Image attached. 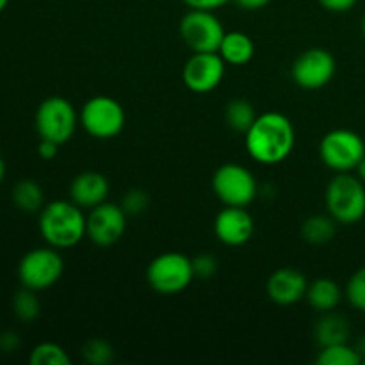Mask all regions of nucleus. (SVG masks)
I'll list each match as a JSON object with an SVG mask.
<instances>
[{
  "label": "nucleus",
  "mask_w": 365,
  "mask_h": 365,
  "mask_svg": "<svg viewBox=\"0 0 365 365\" xmlns=\"http://www.w3.org/2000/svg\"><path fill=\"white\" fill-rule=\"evenodd\" d=\"M245 143L246 152L255 163L273 166L291 155L296 132L285 114L269 110L257 116L255 123L246 132Z\"/></svg>",
  "instance_id": "f257e3e1"
},
{
  "label": "nucleus",
  "mask_w": 365,
  "mask_h": 365,
  "mask_svg": "<svg viewBox=\"0 0 365 365\" xmlns=\"http://www.w3.org/2000/svg\"><path fill=\"white\" fill-rule=\"evenodd\" d=\"M86 225L88 216L73 202L56 200L39 210V232L52 248L66 250L77 246L86 237Z\"/></svg>",
  "instance_id": "f03ea898"
},
{
  "label": "nucleus",
  "mask_w": 365,
  "mask_h": 365,
  "mask_svg": "<svg viewBox=\"0 0 365 365\" xmlns=\"http://www.w3.org/2000/svg\"><path fill=\"white\" fill-rule=\"evenodd\" d=\"M327 207L337 223H359L365 216V184L351 173H337L327 187Z\"/></svg>",
  "instance_id": "7ed1b4c3"
},
{
  "label": "nucleus",
  "mask_w": 365,
  "mask_h": 365,
  "mask_svg": "<svg viewBox=\"0 0 365 365\" xmlns=\"http://www.w3.org/2000/svg\"><path fill=\"white\" fill-rule=\"evenodd\" d=\"M146 280H148L150 287L159 294H178V292L185 291L195 280L192 259L178 252L160 253L148 264Z\"/></svg>",
  "instance_id": "20e7f679"
},
{
  "label": "nucleus",
  "mask_w": 365,
  "mask_h": 365,
  "mask_svg": "<svg viewBox=\"0 0 365 365\" xmlns=\"http://www.w3.org/2000/svg\"><path fill=\"white\" fill-rule=\"evenodd\" d=\"M319 157L335 173H351L365 157L362 135L348 128H335L321 139Z\"/></svg>",
  "instance_id": "39448f33"
},
{
  "label": "nucleus",
  "mask_w": 365,
  "mask_h": 365,
  "mask_svg": "<svg viewBox=\"0 0 365 365\" xmlns=\"http://www.w3.org/2000/svg\"><path fill=\"white\" fill-rule=\"evenodd\" d=\"M78 120L93 138L113 139L125 128L127 114L118 100L107 95H96L84 103Z\"/></svg>",
  "instance_id": "423d86ee"
},
{
  "label": "nucleus",
  "mask_w": 365,
  "mask_h": 365,
  "mask_svg": "<svg viewBox=\"0 0 365 365\" xmlns=\"http://www.w3.org/2000/svg\"><path fill=\"white\" fill-rule=\"evenodd\" d=\"M75 107L63 96H50L39 103L36 110V130L39 138L64 145L70 141L78 125Z\"/></svg>",
  "instance_id": "0eeeda50"
},
{
  "label": "nucleus",
  "mask_w": 365,
  "mask_h": 365,
  "mask_svg": "<svg viewBox=\"0 0 365 365\" xmlns=\"http://www.w3.org/2000/svg\"><path fill=\"white\" fill-rule=\"evenodd\" d=\"M64 271L63 257L57 248H36L25 253L18 264L21 285L32 291H45L61 280Z\"/></svg>",
  "instance_id": "6e6552de"
},
{
  "label": "nucleus",
  "mask_w": 365,
  "mask_h": 365,
  "mask_svg": "<svg viewBox=\"0 0 365 365\" xmlns=\"http://www.w3.org/2000/svg\"><path fill=\"white\" fill-rule=\"evenodd\" d=\"M212 189L227 207H248L257 198V180L250 170L235 163L223 164L212 177Z\"/></svg>",
  "instance_id": "1a4fd4ad"
},
{
  "label": "nucleus",
  "mask_w": 365,
  "mask_h": 365,
  "mask_svg": "<svg viewBox=\"0 0 365 365\" xmlns=\"http://www.w3.org/2000/svg\"><path fill=\"white\" fill-rule=\"evenodd\" d=\"M225 34L214 11L191 9L180 20V36L192 52H217Z\"/></svg>",
  "instance_id": "9d476101"
},
{
  "label": "nucleus",
  "mask_w": 365,
  "mask_h": 365,
  "mask_svg": "<svg viewBox=\"0 0 365 365\" xmlns=\"http://www.w3.org/2000/svg\"><path fill=\"white\" fill-rule=\"evenodd\" d=\"M337 63L327 48H309L292 63V81L303 89H321L334 78Z\"/></svg>",
  "instance_id": "9b49d317"
},
{
  "label": "nucleus",
  "mask_w": 365,
  "mask_h": 365,
  "mask_svg": "<svg viewBox=\"0 0 365 365\" xmlns=\"http://www.w3.org/2000/svg\"><path fill=\"white\" fill-rule=\"evenodd\" d=\"M127 216L123 207L114 203L103 202L93 207L86 225V237L102 248L116 245L127 230Z\"/></svg>",
  "instance_id": "f8f14e48"
},
{
  "label": "nucleus",
  "mask_w": 365,
  "mask_h": 365,
  "mask_svg": "<svg viewBox=\"0 0 365 365\" xmlns=\"http://www.w3.org/2000/svg\"><path fill=\"white\" fill-rule=\"evenodd\" d=\"M225 61L217 52H195L185 63L182 78L192 93H210L225 77Z\"/></svg>",
  "instance_id": "ddd939ff"
},
{
  "label": "nucleus",
  "mask_w": 365,
  "mask_h": 365,
  "mask_svg": "<svg viewBox=\"0 0 365 365\" xmlns=\"http://www.w3.org/2000/svg\"><path fill=\"white\" fill-rule=\"evenodd\" d=\"M217 241L227 246H242L255 234V221L245 207H227L214 221Z\"/></svg>",
  "instance_id": "4468645a"
},
{
  "label": "nucleus",
  "mask_w": 365,
  "mask_h": 365,
  "mask_svg": "<svg viewBox=\"0 0 365 365\" xmlns=\"http://www.w3.org/2000/svg\"><path fill=\"white\" fill-rule=\"evenodd\" d=\"M307 289H309L307 277L302 271L294 269V267L277 269L271 274L266 285L267 296L271 298V302L282 307L294 305L299 299L305 298Z\"/></svg>",
  "instance_id": "2eb2a0df"
},
{
  "label": "nucleus",
  "mask_w": 365,
  "mask_h": 365,
  "mask_svg": "<svg viewBox=\"0 0 365 365\" xmlns=\"http://www.w3.org/2000/svg\"><path fill=\"white\" fill-rule=\"evenodd\" d=\"M109 180L98 171H84L71 180L70 198L82 209H93L109 196Z\"/></svg>",
  "instance_id": "dca6fc26"
},
{
  "label": "nucleus",
  "mask_w": 365,
  "mask_h": 365,
  "mask_svg": "<svg viewBox=\"0 0 365 365\" xmlns=\"http://www.w3.org/2000/svg\"><path fill=\"white\" fill-rule=\"evenodd\" d=\"M223 61L232 66H245L255 56V43L245 32H227L217 50Z\"/></svg>",
  "instance_id": "f3484780"
},
{
  "label": "nucleus",
  "mask_w": 365,
  "mask_h": 365,
  "mask_svg": "<svg viewBox=\"0 0 365 365\" xmlns=\"http://www.w3.org/2000/svg\"><path fill=\"white\" fill-rule=\"evenodd\" d=\"M305 298L317 312H331L342 302V289L331 278H317L309 284Z\"/></svg>",
  "instance_id": "a211bd4d"
},
{
  "label": "nucleus",
  "mask_w": 365,
  "mask_h": 365,
  "mask_svg": "<svg viewBox=\"0 0 365 365\" xmlns=\"http://www.w3.org/2000/svg\"><path fill=\"white\" fill-rule=\"evenodd\" d=\"M349 339V324L339 314L324 312V316L321 317L319 323L316 327V341L319 342L321 348L331 344H342V342H348Z\"/></svg>",
  "instance_id": "6ab92c4d"
},
{
  "label": "nucleus",
  "mask_w": 365,
  "mask_h": 365,
  "mask_svg": "<svg viewBox=\"0 0 365 365\" xmlns=\"http://www.w3.org/2000/svg\"><path fill=\"white\" fill-rule=\"evenodd\" d=\"M13 203L21 212H39L45 207V196H43L41 185L36 180H31V178L20 180L13 189Z\"/></svg>",
  "instance_id": "aec40b11"
},
{
  "label": "nucleus",
  "mask_w": 365,
  "mask_h": 365,
  "mask_svg": "<svg viewBox=\"0 0 365 365\" xmlns=\"http://www.w3.org/2000/svg\"><path fill=\"white\" fill-rule=\"evenodd\" d=\"M335 232H337V221L331 216H310L309 220H305L302 227V235L309 245H327L331 239L335 237Z\"/></svg>",
  "instance_id": "412c9836"
},
{
  "label": "nucleus",
  "mask_w": 365,
  "mask_h": 365,
  "mask_svg": "<svg viewBox=\"0 0 365 365\" xmlns=\"http://www.w3.org/2000/svg\"><path fill=\"white\" fill-rule=\"evenodd\" d=\"M257 116H259V114H257L255 107L245 98L232 100V102L225 107V121H227V125L232 130L242 132V134H246V132L250 130V127L255 123Z\"/></svg>",
  "instance_id": "4be33fe9"
},
{
  "label": "nucleus",
  "mask_w": 365,
  "mask_h": 365,
  "mask_svg": "<svg viewBox=\"0 0 365 365\" xmlns=\"http://www.w3.org/2000/svg\"><path fill=\"white\" fill-rule=\"evenodd\" d=\"M316 362L319 365H359L362 364V355L348 342H342L321 348Z\"/></svg>",
  "instance_id": "5701e85b"
},
{
  "label": "nucleus",
  "mask_w": 365,
  "mask_h": 365,
  "mask_svg": "<svg viewBox=\"0 0 365 365\" xmlns=\"http://www.w3.org/2000/svg\"><path fill=\"white\" fill-rule=\"evenodd\" d=\"M29 362L31 365H70L71 359L66 349L56 342H41L31 351Z\"/></svg>",
  "instance_id": "b1692460"
},
{
  "label": "nucleus",
  "mask_w": 365,
  "mask_h": 365,
  "mask_svg": "<svg viewBox=\"0 0 365 365\" xmlns=\"http://www.w3.org/2000/svg\"><path fill=\"white\" fill-rule=\"evenodd\" d=\"M13 312L24 323H31L41 312V303H39L36 291L24 287L18 291L13 298Z\"/></svg>",
  "instance_id": "393cba45"
},
{
  "label": "nucleus",
  "mask_w": 365,
  "mask_h": 365,
  "mask_svg": "<svg viewBox=\"0 0 365 365\" xmlns=\"http://www.w3.org/2000/svg\"><path fill=\"white\" fill-rule=\"evenodd\" d=\"M82 356L91 365H107L114 360V349L107 341L89 339L82 348Z\"/></svg>",
  "instance_id": "a878e982"
},
{
  "label": "nucleus",
  "mask_w": 365,
  "mask_h": 365,
  "mask_svg": "<svg viewBox=\"0 0 365 365\" xmlns=\"http://www.w3.org/2000/svg\"><path fill=\"white\" fill-rule=\"evenodd\" d=\"M346 298L359 312H365V266L353 273L346 285Z\"/></svg>",
  "instance_id": "bb28decb"
},
{
  "label": "nucleus",
  "mask_w": 365,
  "mask_h": 365,
  "mask_svg": "<svg viewBox=\"0 0 365 365\" xmlns=\"http://www.w3.org/2000/svg\"><path fill=\"white\" fill-rule=\"evenodd\" d=\"M150 198L145 191L141 189H132L127 195L123 196V202H121V207H123L125 212L128 216H134V214H141L148 209Z\"/></svg>",
  "instance_id": "cd10ccee"
},
{
  "label": "nucleus",
  "mask_w": 365,
  "mask_h": 365,
  "mask_svg": "<svg viewBox=\"0 0 365 365\" xmlns=\"http://www.w3.org/2000/svg\"><path fill=\"white\" fill-rule=\"evenodd\" d=\"M192 269H195V278L207 280V278L216 274L217 262L212 255H209V253H202V255H198L196 259H192Z\"/></svg>",
  "instance_id": "c85d7f7f"
},
{
  "label": "nucleus",
  "mask_w": 365,
  "mask_h": 365,
  "mask_svg": "<svg viewBox=\"0 0 365 365\" xmlns=\"http://www.w3.org/2000/svg\"><path fill=\"white\" fill-rule=\"evenodd\" d=\"M319 4L330 13H348L355 7L356 0H319Z\"/></svg>",
  "instance_id": "c756f323"
},
{
  "label": "nucleus",
  "mask_w": 365,
  "mask_h": 365,
  "mask_svg": "<svg viewBox=\"0 0 365 365\" xmlns=\"http://www.w3.org/2000/svg\"><path fill=\"white\" fill-rule=\"evenodd\" d=\"M185 6L191 9H203V11H216L220 7L227 6L230 0H184Z\"/></svg>",
  "instance_id": "7c9ffc66"
},
{
  "label": "nucleus",
  "mask_w": 365,
  "mask_h": 365,
  "mask_svg": "<svg viewBox=\"0 0 365 365\" xmlns=\"http://www.w3.org/2000/svg\"><path fill=\"white\" fill-rule=\"evenodd\" d=\"M61 145H57L56 141H50V139H41L38 145V153L41 159L50 160L57 155V150H59Z\"/></svg>",
  "instance_id": "2f4dec72"
},
{
  "label": "nucleus",
  "mask_w": 365,
  "mask_h": 365,
  "mask_svg": "<svg viewBox=\"0 0 365 365\" xmlns=\"http://www.w3.org/2000/svg\"><path fill=\"white\" fill-rule=\"evenodd\" d=\"M20 346V337H18V334H14V331H4L2 335H0V349L6 353H11L14 351V349Z\"/></svg>",
  "instance_id": "473e14b6"
},
{
  "label": "nucleus",
  "mask_w": 365,
  "mask_h": 365,
  "mask_svg": "<svg viewBox=\"0 0 365 365\" xmlns=\"http://www.w3.org/2000/svg\"><path fill=\"white\" fill-rule=\"evenodd\" d=\"M234 2L245 11H259L264 9L271 0H234Z\"/></svg>",
  "instance_id": "72a5a7b5"
},
{
  "label": "nucleus",
  "mask_w": 365,
  "mask_h": 365,
  "mask_svg": "<svg viewBox=\"0 0 365 365\" xmlns=\"http://www.w3.org/2000/svg\"><path fill=\"white\" fill-rule=\"evenodd\" d=\"M355 171H356V177H359L360 180H362L364 184H365V157H364L362 160H360V164H359V166H356Z\"/></svg>",
  "instance_id": "f704fd0d"
},
{
  "label": "nucleus",
  "mask_w": 365,
  "mask_h": 365,
  "mask_svg": "<svg viewBox=\"0 0 365 365\" xmlns=\"http://www.w3.org/2000/svg\"><path fill=\"white\" fill-rule=\"evenodd\" d=\"M356 349H359V353L362 355V360H364L365 359V337L359 342V344H356Z\"/></svg>",
  "instance_id": "c9c22d12"
},
{
  "label": "nucleus",
  "mask_w": 365,
  "mask_h": 365,
  "mask_svg": "<svg viewBox=\"0 0 365 365\" xmlns=\"http://www.w3.org/2000/svg\"><path fill=\"white\" fill-rule=\"evenodd\" d=\"M4 177H6V163H4L2 155H0V182L4 180Z\"/></svg>",
  "instance_id": "e433bc0d"
},
{
  "label": "nucleus",
  "mask_w": 365,
  "mask_h": 365,
  "mask_svg": "<svg viewBox=\"0 0 365 365\" xmlns=\"http://www.w3.org/2000/svg\"><path fill=\"white\" fill-rule=\"evenodd\" d=\"M7 4H9V0H0V13H4V9L7 7Z\"/></svg>",
  "instance_id": "4c0bfd02"
},
{
  "label": "nucleus",
  "mask_w": 365,
  "mask_h": 365,
  "mask_svg": "<svg viewBox=\"0 0 365 365\" xmlns=\"http://www.w3.org/2000/svg\"><path fill=\"white\" fill-rule=\"evenodd\" d=\"M362 32H364V36H365V16H364V20H362Z\"/></svg>",
  "instance_id": "58836bf2"
},
{
  "label": "nucleus",
  "mask_w": 365,
  "mask_h": 365,
  "mask_svg": "<svg viewBox=\"0 0 365 365\" xmlns=\"http://www.w3.org/2000/svg\"><path fill=\"white\" fill-rule=\"evenodd\" d=\"M362 364H364V365H365V359H364V360H362Z\"/></svg>",
  "instance_id": "ea45409f"
}]
</instances>
